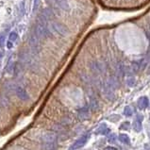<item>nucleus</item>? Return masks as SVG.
<instances>
[{
  "label": "nucleus",
  "instance_id": "f8f14e48",
  "mask_svg": "<svg viewBox=\"0 0 150 150\" xmlns=\"http://www.w3.org/2000/svg\"><path fill=\"white\" fill-rule=\"evenodd\" d=\"M124 115H126V116H131L132 115V110H131V108L128 107V106H126L125 109H124Z\"/></svg>",
  "mask_w": 150,
  "mask_h": 150
},
{
  "label": "nucleus",
  "instance_id": "1a4fd4ad",
  "mask_svg": "<svg viewBox=\"0 0 150 150\" xmlns=\"http://www.w3.org/2000/svg\"><path fill=\"white\" fill-rule=\"evenodd\" d=\"M133 129H134L136 132L141 131L142 130V122L136 119L135 121L133 122Z\"/></svg>",
  "mask_w": 150,
  "mask_h": 150
},
{
  "label": "nucleus",
  "instance_id": "f03ea898",
  "mask_svg": "<svg viewBox=\"0 0 150 150\" xmlns=\"http://www.w3.org/2000/svg\"><path fill=\"white\" fill-rule=\"evenodd\" d=\"M49 27L53 31H56L57 33L61 34V35L66 36V35H68V33H69V32H68L67 28L65 27L64 25L61 24V23H59V22H56V21L52 22Z\"/></svg>",
  "mask_w": 150,
  "mask_h": 150
},
{
  "label": "nucleus",
  "instance_id": "a211bd4d",
  "mask_svg": "<svg viewBox=\"0 0 150 150\" xmlns=\"http://www.w3.org/2000/svg\"><path fill=\"white\" fill-rule=\"evenodd\" d=\"M13 44V43H11V41H9L8 43H7V46H8V48H9V49H11V48H12V45H13V44Z\"/></svg>",
  "mask_w": 150,
  "mask_h": 150
},
{
  "label": "nucleus",
  "instance_id": "6ab92c4d",
  "mask_svg": "<svg viewBox=\"0 0 150 150\" xmlns=\"http://www.w3.org/2000/svg\"><path fill=\"white\" fill-rule=\"evenodd\" d=\"M104 150H116V148L113 147V146H107Z\"/></svg>",
  "mask_w": 150,
  "mask_h": 150
},
{
  "label": "nucleus",
  "instance_id": "f257e3e1",
  "mask_svg": "<svg viewBox=\"0 0 150 150\" xmlns=\"http://www.w3.org/2000/svg\"><path fill=\"white\" fill-rule=\"evenodd\" d=\"M117 44L124 50L142 52L147 47V39L143 32L134 25H122L115 33Z\"/></svg>",
  "mask_w": 150,
  "mask_h": 150
},
{
  "label": "nucleus",
  "instance_id": "412c9836",
  "mask_svg": "<svg viewBox=\"0 0 150 150\" xmlns=\"http://www.w3.org/2000/svg\"><path fill=\"white\" fill-rule=\"evenodd\" d=\"M4 5V2H2V1H0V8L2 7V6Z\"/></svg>",
  "mask_w": 150,
  "mask_h": 150
},
{
  "label": "nucleus",
  "instance_id": "4468645a",
  "mask_svg": "<svg viewBox=\"0 0 150 150\" xmlns=\"http://www.w3.org/2000/svg\"><path fill=\"white\" fill-rule=\"evenodd\" d=\"M116 139H117V136L114 134V133H112L110 136H109V142L110 143H115V141H116Z\"/></svg>",
  "mask_w": 150,
  "mask_h": 150
},
{
  "label": "nucleus",
  "instance_id": "9d476101",
  "mask_svg": "<svg viewBox=\"0 0 150 150\" xmlns=\"http://www.w3.org/2000/svg\"><path fill=\"white\" fill-rule=\"evenodd\" d=\"M119 140L123 143H126V145H129L130 143V139L126 134H120L119 135Z\"/></svg>",
  "mask_w": 150,
  "mask_h": 150
},
{
  "label": "nucleus",
  "instance_id": "ddd939ff",
  "mask_svg": "<svg viewBox=\"0 0 150 150\" xmlns=\"http://www.w3.org/2000/svg\"><path fill=\"white\" fill-rule=\"evenodd\" d=\"M13 69H14V63H13V61H11V63H9L8 65V68H7V72H8V74H12L13 73Z\"/></svg>",
  "mask_w": 150,
  "mask_h": 150
},
{
  "label": "nucleus",
  "instance_id": "aec40b11",
  "mask_svg": "<svg viewBox=\"0 0 150 150\" xmlns=\"http://www.w3.org/2000/svg\"><path fill=\"white\" fill-rule=\"evenodd\" d=\"M137 120H139V121H143V115H140V114H138L137 115Z\"/></svg>",
  "mask_w": 150,
  "mask_h": 150
},
{
  "label": "nucleus",
  "instance_id": "dca6fc26",
  "mask_svg": "<svg viewBox=\"0 0 150 150\" xmlns=\"http://www.w3.org/2000/svg\"><path fill=\"white\" fill-rule=\"evenodd\" d=\"M39 3H40V0H34V3H33V11H36L37 9L39 7Z\"/></svg>",
  "mask_w": 150,
  "mask_h": 150
},
{
  "label": "nucleus",
  "instance_id": "f3484780",
  "mask_svg": "<svg viewBox=\"0 0 150 150\" xmlns=\"http://www.w3.org/2000/svg\"><path fill=\"white\" fill-rule=\"evenodd\" d=\"M5 44V36L2 35L0 36V47H2Z\"/></svg>",
  "mask_w": 150,
  "mask_h": 150
},
{
  "label": "nucleus",
  "instance_id": "20e7f679",
  "mask_svg": "<svg viewBox=\"0 0 150 150\" xmlns=\"http://www.w3.org/2000/svg\"><path fill=\"white\" fill-rule=\"evenodd\" d=\"M14 91H15V93H16V96H17L18 98H20L23 101H28V100H29V98H30L28 96V93H27V91L21 86H16Z\"/></svg>",
  "mask_w": 150,
  "mask_h": 150
},
{
  "label": "nucleus",
  "instance_id": "7ed1b4c3",
  "mask_svg": "<svg viewBox=\"0 0 150 150\" xmlns=\"http://www.w3.org/2000/svg\"><path fill=\"white\" fill-rule=\"evenodd\" d=\"M36 35H37L38 39L48 37V36L50 35L47 28L45 27V25L43 22L38 23L37 26H36Z\"/></svg>",
  "mask_w": 150,
  "mask_h": 150
},
{
  "label": "nucleus",
  "instance_id": "39448f33",
  "mask_svg": "<svg viewBox=\"0 0 150 150\" xmlns=\"http://www.w3.org/2000/svg\"><path fill=\"white\" fill-rule=\"evenodd\" d=\"M87 141H88V135H84L82 137H80L79 140H77V141L71 145L70 150H76V149L81 148L82 146L85 145Z\"/></svg>",
  "mask_w": 150,
  "mask_h": 150
},
{
  "label": "nucleus",
  "instance_id": "9b49d317",
  "mask_svg": "<svg viewBox=\"0 0 150 150\" xmlns=\"http://www.w3.org/2000/svg\"><path fill=\"white\" fill-rule=\"evenodd\" d=\"M18 40V35L16 32H11L9 36V41H11V43H15Z\"/></svg>",
  "mask_w": 150,
  "mask_h": 150
},
{
  "label": "nucleus",
  "instance_id": "6e6552de",
  "mask_svg": "<svg viewBox=\"0 0 150 150\" xmlns=\"http://www.w3.org/2000/svg\"><path fill=\"white\" fill-rule=\"evenodd\" d=\"M110 128H107L106 124H103V125H101L99 128H98V129L96 130L97 134H108V133H110Z\"/></svg>",
  "mask_w": 150,
  "mask_h": 150
},
{
  "label": "nucleus",
  "instance_id": "0eeeda50",
  "mask_svg": "<svg viewBox=\"0 0 150 150\" xmlns=\"http://www.w3.org/2000/svg\"><path fill=\"white\" fill-rule=\"evenodd\" d=\"M56 134H54V133H51V132H48V133H45L44 135L43 139L44 142H47V143H52L54 142L55 140H56Z\"/></svg>",
  "mask_w": 150,
  "mask_h": 150
},
{
  "label": "nucleus",
  "instance_id": "2eb2a0df",
  "mask_svg": "<svg viewBox=\"0 0 150 150\" xmlns=\"http://www.w3.org/2000/svg\"><path fill=\"white\" fill-rule=\"evenodd\" d=\"M129 126H130V124L128 122H125V123L122 124L121 126H120V129H128Z\"/></svg>",
  "mask_w": 150,
  "mask_h": 150
},
{
  "label": "nucleus",
  "instance_id": "423d86ee",
  "mask_svg": "<svg viewBox=\"0 0 150 150\" xmlns=\"http://www.w3.org/2000/svg\"><path fill=\"white\" fill-rule=\"evenodd\" d=\"M149 105V100L146 96H143L138 100V107L140 110H145Z\"/></svg>",
  "mask_w": 150,
  "mask_h": 150
},
{
  "label": "nucleus",
  "instance_id": "4be33fe9",
  "mask_svg": "<svg viewBox=\"0 0 150 150\" xmlns=\"http://www.w3.org/2000/svg\"><path fill=\"white\" fill-rule=\"evenodd\" d=\"M59 1H61V2H65V0H59Z\"/></svg>",
  "mask_w": 150,
  "mask_h": 150
}]
</instances>
